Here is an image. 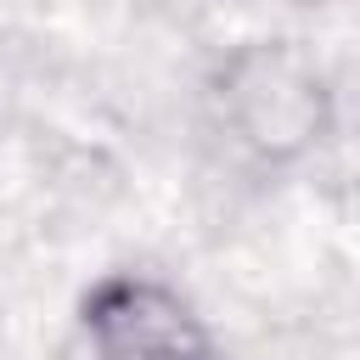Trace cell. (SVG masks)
Here are the masks:
<instances>
[{
	"label": "cell",
	"instance_id": "6da1fadb",
	"mask_svg": "<svg viewBox=\"0 0 360 360\" xmlns=\"http://www.w3.org/2000/svg\"><path fill=\"white\" fill-rule=\"evenodd\" d=\"M84 326L107 360H208L202 326L152 281H107L84 304Z\"/></svg>",
	"mask_w": 360,
	"mask_h": 360
}]
</instances>
